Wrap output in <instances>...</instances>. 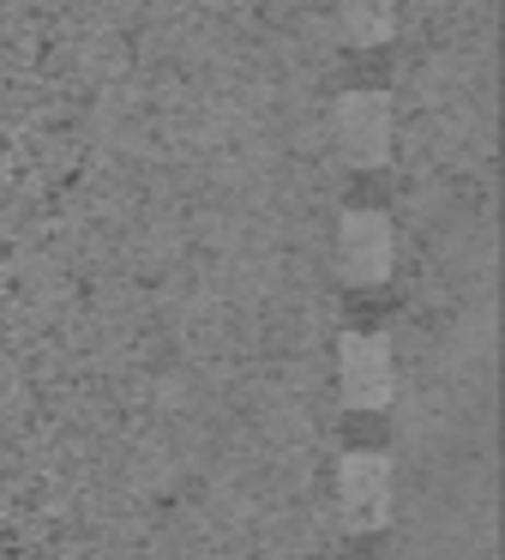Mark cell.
I'll return each instance as SVG.
<instances>
[{"mask_svg": "<svg viewBox=\"0 0 505 560\" xmlns=\"http://www.w3.org/2000/svg\"><path fill=\"white\" fill-rule=\"evenodd\" d=\"M337 494H343V518L355 530H379L391 518V464L379 452H349L337 470Z\"/></svg>", "mask_w": 505, "mask_h": 560, "instance_id": "obj_1", "label": "cell"}, {"mask_svg": "<svg viewBox=\"0 0 505 560\" xmlns=\"http://www.w3.org/2000/svg\"><path fill=\"white\" fill-rule=\"evenodd\" d=\"M337 139H343V151L355 163H385V151H391V103H385L379 91L343 97V109H337Z\"/></svg>", "mask_w": 505, "mask_h": 560, "instance_id": "obj_2", "label": "cell"}, {"mask_svg": "<svg viewBox=\"0 0 505 560\" xmlns=\"http://www.w3.org/2000/svg\"><path fill=\"white\" fill-rule=\"evenodd\" d=\"M337 247H343V278H355V283H379L385 271H391V254H397L391 223H385L379 211H349Z\"/></svg>", "mask_w": 505, "mask_h": 560, "instance_id": "obj_3", "label": "cell"}, {"mask_svg": "<svg viewBox=\"0 0 505 560\" xmlns=\"http://www.w3.org/2000/svg\"><path fill=\"white\" fill-rule=\"evenodd\" d=\"M343 392H349V404H361V410L391 404V350H385V338L361 331V338L343 343Z\"/></svg>", "mask_w": 505, "mask_h": 560, "instance_id": "obj_4", "label": "cell"}, {"mask_svg": "<svg viewBox=\"0 0 505 560\" xmlns=\"http://www.w3.org/2000/svg\"><path fill=\"white\" fill-rule=\"evenodd\" d=\"M343 31L349 43H385L397 31V0H343Z\"/></svg>", "mask_w": 505, "mask_h": 560, "instance_id": "obj_5", "label": "cell"}]
</instances>
